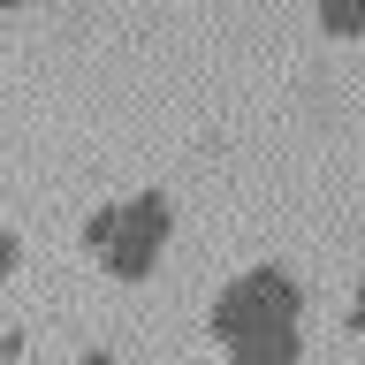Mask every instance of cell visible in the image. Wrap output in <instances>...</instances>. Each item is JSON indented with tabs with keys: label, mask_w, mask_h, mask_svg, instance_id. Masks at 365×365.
Masks as SVG:
<instances>
[{
	"label": "cell",
	"mask_w": 365,
	"mask_h": 365,
	"mask_svg": "<svg viewBox=\"0 0 365 365\" xmlns=\"http://www.w3.org/2000/svg\"><path fill=\"white\" fill-rule=\"evenodd\" d=\"M76 365H114V358H107V350H84V358H76Z\"/></svg>",
	"instance_id": "obj_6"
},
{
	"label": "cell",
	"mask_w": 365,
	"mask_h": 365,
	"mask_svg": "<svg viewBox=\"0 0 365 365\" xmlns=\"http://www.w3.org/2000/svg\"><path fill=\"white\" fill-rule=\"evenodd\" d=\"M213 335L228 365H297L304 358V289L289 267H244L213 297Z\"/></svg>",
	"instance_id": "obj_1"
},
{
	"label": "cell",
	"mask_w": 365,
	"mask_h": 365,
	"mask_svg": "<svg viewBox=\"0 0 365 365\" xmlns=\"http://www.w3.org/2000/svg\"><path fill=\"white\" fill-rule=\"evenodd\" d=\"M350 312H358V327H365V267H358V304H350Z\"/></svg>",
	"instance_id": "obj_5"
},
{
	"label": "cell",
	"mask_w": 365,
	"mask_h": 365,
	"mask_svg": "<svg viewBox=\"0 0 365 365\" xmlns=\"http://www.w3.org/2000/svg\"><path fill=\"white\" fill-rule=\"evenodd\" d=\"M168 236H175V213H168V198H160V190L114 198V205H99V213L84 221V251L114 274V282H145V274L160 267Z\"/></svg>",
	"instance_id": "obj_2"
},
{
	"label": "cell",
	"mask_w": 365,
	"mask_h": 365,
	"mask_svg": "<svg viewBox=\"0 0 365 365\" xmlns=\"http://www.w3.org/2000/svg\"><path fill=\"white\" fill-rule=\"evenodd\" d=\"M319 23H327L335 38H365V8H319Z\"/></svg>",
	"instance_id": "obj_3"
},
{
	"label": "cell",
	"mask_w": 365,
	"mask_h": 365,
	"mask_svg": "<svg viewBox=\"0 0 365 365\" xmlns=\"http://www.w3.org/2000/svg\"><path fill=\"white\" fill-rule=\"evenodd\" d=\"M23 267V236H16V228H0V274H16Z\"/></svg>",
	"instance_id": "obj_4"
}]
</instances>
